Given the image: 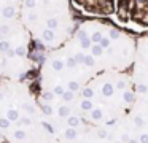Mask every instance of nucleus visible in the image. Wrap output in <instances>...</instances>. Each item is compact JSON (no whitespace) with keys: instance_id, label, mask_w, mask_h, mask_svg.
Returning a JSON list of instances; mask_svg holds the SVG:
<instances>
[{"instance_id":"nucleus-1","label":"nucleus","mask_w":148,"mask_h":143,"mask_svg":"<svg viewBox=\"0 0 148 143\" xmlns=\"http://www.w3.org/2000/svg\"><path fill=\"white\" fill-rule=\"evenodd\" d=\"M135 88L129 70L96 73L83 86L75 108L91 126H107L127 113L135 102Z\"/></svg>"},{"instance_id":"nucleus-2","label":"nucleus","mask_w":148,"mask_h":143,"mask_svg":"<svg viewBox=\"0 0 148 143\" xmlns=\"http://www.w3.org/2000/svg\"><path fill=\"white\" fill-rule=\"evenodd\" d=\"M72 37L84 49L83 65L94 73L131 68L135 37L126 29L103 19L89 18L75 25Z\"/></svg>"},{"instance_id":"nucleus-3","label":"nucleus","mask_w":148,"mask_h":143,"mask_svg":"<svg viewBox=\"0 0 148 143\" xmlns=\"http://www.w3.org/2000/svg\"><path fill=\"white\" fill-rule=\"evenodd\" d=\"M72 0H23L19 19L40 48L56 49L75 30Z\"/></svg>"},{"instance_id":"nucleus-4","label":"nucleus","mask_w":148,"mask_h":143,"mask_svg":"<svg viewBox=\"0 0 148 143\" xmlns=\"http://www.w3.org/2000/svg\"><path fill=\"white\" fill-rule=\"evenodd\" d=\"M72 6L88 18L103 19L129 32H148V0H72Z\"/></svg>"},{"instance_id":"nucleus-5","label":"nucleus","mask_w":148,"mask_h":143,"mask_svg":"<svg viewBox=\"0 0 148 143\" xmlns=\"http://www.w3.org/2000/svg\"><path fill=\"white\" fill-rule=\"evenodd\" d=\"M40 111L37 97L23 79L0 78V119L16 122L21 114Z\"/></svg>"},{"instance_id":"nucleus-6","label":"nucleus","mask_w":148,"mask_h":143,"mask_svg":"<svg viewBox=\"0 0 148 143\" xmlns=\"http://www.w3.org/2000/svg\"><path fill=\"white\" fill-rule=\"evenodd\" d=\"M134 81L135 94L148 91V35L135 38V54L129 68Z\"/></svg>"},{"instance_id":"nucleus-7","label":"nucleus","mask_w":148,"mask_h":143,"mask_svg":"<svg viewBox=\"0 0 148 143\" xmlns=\"http://www.w3.org/2000/svg\"><path fill=\"white\" fill-rule=\"evenodd\" d=\"M34 68L30 56H7L0 54V78L23 79Z\"/></svg>"},{"instance_id":"nucleus-8","label":"nucleus","mask_w":148,"mask_h":143,"mask_svg":"<svg viewBox=\"0 0 148 143\" xmlns=\"http://www.w3.org/2000/svg\"><path fill=\"white\" fill-rule=\"evenodd\" d=\"M127 116L142 132L148 135V91L137 94L134 105L127 111Z\"/></svg>"},{"instance_id":"nucleus-9","label":"nucleus","mask_w":148,"mask_h":143,"mask_svg":"<svg viewBox=\"0 0 148 143\" xmlns=\"http://www.w3.org/2000/svg\"><path fill=\"white\" fill-rule=\"evenodd\" d=\"M23 0H0V24L19 19Z\"/></svg>"}]
</instances>
